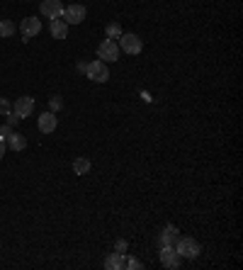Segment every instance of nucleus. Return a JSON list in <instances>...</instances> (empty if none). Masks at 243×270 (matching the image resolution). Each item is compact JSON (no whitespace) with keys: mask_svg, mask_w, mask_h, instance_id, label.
Here are the masks:
<instances>
[{"mask_svg":"<svg viewBox=\"0 0 243 270\" xmlns=\"http://www.w3.org/2000/svg\"><path fill=\"white\" fill-rule=\"evenodd\" d=\"M124 268H129V270H141V268H144V263H141V260H136V258H127V260H124Z\"/></svg>","mask_w":243,"mask_h":270,"instance_id":"obj_19","label":"nucleus"},{"mask_svg":"<svg viewBox=\"0 0 243 270\" xmlns=\"http://www.w3.org/2000/svg\"><path fill=\"white\" fill-rule=\"evenodd\" d=\"M5 144H8V146H10L13 151H25V149H27V136L20 134V132H15V129H13V134L5 139Z\"/></svg>","mask_w":243,"mask_h":270,"instance_id":"obj_11","label":"nucleus"},{"mask_svg":"<svg viewBox=\"0 0 243 270\" xmlns=\"http://www.w3.org/2000/svg\"><path fill=\"white\" fill-rule=\"evenodd\" d=\"M8 112H13V102L8 97H0V115H8Z\"/></svg>","mask_w":243,"mask_h":270,"instance_id":"obj_20","label":"nucleus"},{"mask_svg":"<svg viewBox=\"0 0 243 270\" xmlns=\"http://www.w3.org/2000/svg\"><path fill=\"white\" fill-rule=\"evenodd\" d=\"M56 127H58V120H56L54 112H44V115H39V132L41 134H54Z\"/></svg>","mask_w":243,"mask_h":270,"instance_id":"obj_10","label":"nucleus"},{"mask_svg":"<svg viewBox=\"0 0 243 270\" xmlns=\"http://www.w3.org/2000/svg\"><path fill=\"white\" fill-rule=\"evenodd\" d=\"M177 236H180L177 227H165V229H163V234L158 236V243H161V246H175Z\"/></svg>","mask_w":243,"mask_h":270,"instance_id":"obj_12","label":"nucleus"},{"mask_svg":"<svg viewBox=\"0 0 243 270\" xmlns=\"http://www.w3.org/2000/svg\"><path fill=\"white\" fill-rule=\"evenodd\" d=\"M39 13L46 17V20H58L64 15V3L61 0H41Z\"/></svg>","mask_w":243,"mask_h":270,"instance_id":"obj_5","label":"nucleus"},{"mask_svg":"<svg viewBox=\"0 0 243 270\" xmlns=\"http://www.w3.org/2000/svg\"><path fill=\"white\" fill-rule=\"evenodd\" d=\"M10 134H13V127H10V124H3V127H0V139L5 141Z\"/></svg>","mask_w":243,"mask_h":270,"instance_id":"obj_22","label":"nucleus"},{"mask_svg":"<svg viewBox=\"0 0 243 270\" xmlns=\"http://www.w3.org/2000/svg\"><path fill=\"white\" fill-rule=\"evenodd\" d=\"M127 248H129V246H127V241H124V239H117V243H114V251H117V253H122V256H127Z\"/></svg>","mask_w":243,"mask_h":270,"instance_id":"obj_21","label":"nucleus"},{"mask_svg":"<svg viewBox=\"0 0 243 270\" xmlns=\"http://www.w3.org/2000/svg\"><path fill=\"white\" fill-rule=\"evenodd\" d=\"M90 168H93V163L88 161V158H76V161H73V173H76V176H88Z\"/></svg>","mask_w":243,"mask_h":270,"instance_id":"obj_15","label":"nucleus"},{"mask_svg":"<svg viewBox=\"0 0 243 270\" xmlns=\"http://www.w3.org/2000/svg\"><path fill=\"white\" fill-rule=\"evenodd\" d=\"M177 251V256L180 258H188V260H195V258L202 253V248H200V243L195 241L192 236H177L175 246H173Z\"/></svg>","mask_w":243,"mask_h":270,"instance_id":"obj_1","label":"nucleus"},{"mask_svg":"<svg viewBox=\"0 0 243 270\" xmlns=\"http://www.w3.org/2000/svg\"><path fill=\"white\" fill-rule=\"evenodd\" d=\"M119 46L122 51H127V54H141V49H144V41L139 39L136 34H122L119 37Z\"/></svg>","mask_w":243,"mask_h":270,"instance_id":"obj_6","label":"nucleus"},{"mask_svg":"<svg viewBox=\"0 0 243 270\" xmlns=\"http://www.w3.org/2000/svg\"><path fill=\"white\" fill-rule=\"evenodd\" d=\"M49 32H51V37L54 39H66L68 34V25L58 17V20H51V25H49Z\"/></svg>","mask_w":243,"mask_h":270,"instance_id":"obj_13","label":"nucleus"},{"mask_svg":"<svg viewBox=\"0 0 243 270\" xmlns=\"http://www.w3.org/2000/svg\"><path fill=\"white\" fill-rule=\"evenodd\" d=\"M105 34H107V39H119L122 37V25L119 22H109L107 27H105Z\"/></svg>","mask_w":243,"mask_h":270,"instance_id":"obj_16","label":"nucleus"},{"mask_svg":"<svg viewBox=\"0 0 243 270\" xmlns=\"http://www.w3.org/2000/svg\"><path fill=\"white\" fill-rule=\"evenodd\" d=\"M124 260H127V258L114 251L112 256H107V260H105V268H107V270H122V268H124Z\"/></svg>","mask_w":243,"mask_h":270,"instance_id":"obj_14","label":"nucleus"},{"mask_svg":"<svg viewBox=\"0 0 243 270\" xmlns=\"http://www.w3.org/2000/svg\"><path fill=\"white\" fill-rule=\"evenodd\" d=\"M180 260H183V258L177 256V251L173 248V246H161V263H163V268L175 270V268H180Z\"/></svg>","mask_w":243,"mask_h":270,"instance_id":"obj_8","label":"nucleus"},{"mask_svg":"<svg viewBox=\"0 0 243 270\" xmlns=\"http://www.w3.org/2000/svg\"><path fill=\"white\" fill-rule=\"evenodd\" d=\"M20 32H22L25 41L32 39V37H37L41 32V20H37V17H25L22 25H20Z\"/></svg>","mask_w":243,"mask_h":270,"instance_id":"obj_9","label":"nucleus"},{"mask_svg":"<svg viewBox=\"0 0 243 270\" xmlns=\"http://www.w3.org/2000/svg\"><path fill=\"white\" fill-rule=\"evenodd\" d=\"M13 112L20 117V120H25L29 117L32 112H34V97H29V95H22V97H17L13 105Z\"/></svg>","mask_w":243,"mask_h":270,"instance_id":"obj_7","label":"nucleus"},{"mask_svg":"<svg viewBox=\"0 0 243 270\" xmlns=\"http://www.w3.org/2000/svg\"><path fill=\"white\" fill-rule=\"evenodd\" d=\"M5 117H8V124H10V127H15V124H17V122H20V117H17V115H15V112H8V115H5Z\"/></svg>","mask_w":243,"mask_h":270,"instance_id":"obj_23","label":"nucleus"},{"mask_svg":"<svg viewBox=\"0 0 243 270\" xmlns=\"http://www.w3.org/2000/svg\"><path fill=\"white\" fill-rule=\"evenodd\" d=\"M85 68H88V64H85V61H78V71H81V73H85Z\"/></svg>","mask_w":243,"mask_h":270,"instance_id":"obj_25","label":"nucleus"},{"mask_svg":"<svg viewBox=\"0 0 243 270\" xmlns=\"http://www.w3.org/2000/svg\"><path fill=\"white\" fill-rule=\"evenodd\" d=\"M49 107H51V110H49V112H54V115H56L58 110L64 107V100H61L58 95H51V97H49Z\"/></svg>","mask_w":243,"mask_h":270,"instance_id":"obj_18","label":"nucleus"},{"mask_svg":"<svg viewBox=\"0 0 243 270\" xmlns=\"http://www.w3.org/2000/svg\"><path fill=\"white\" fill-rule=\"evenodd\" d=\"M97 59L100 61H117L119 59V46H117V41L114 39H105L100 46H97Z\"/></svg>","mask_w":243,"mask_h":270,"instance_id":"obj_4","label":"nucleus"},{"mask_svg":"<svg viewBox=\"0 0 243 270\" xmlns=\"http://www.w3.org/2000/svg\"><path fill=\"white\" fill-rule=\"evenodd\" d=\"M15 34V25L10 20H0V37L3 39H8V37H13Z\"/></svg>","mask_w":243,"mask_h":270,"instance_id":"obj_17","label":"nucleus"},{"mask_svg":"<svg viewBox=\"0 0 243 270\" xmlns=\"http://www.w3.org/2000/svg\"><path fill=\"white\" fill-rule=\"evenodd\" d=\"M5 151H8V144H5V141H3V139H0V158H3V156H5Z\"/></svg>","mask_w":243,"mask_h":270,"instance_id":"obj_24","label":"nucleus"},{"mask_svg":"<svg viewBox=\"0 0 243 270\" xmlns=\"http://www.w3.org/2000/svg\"><path fill=\"white\" fill-rule=\"evenodd\" d=\"M85 5H64V15H61V20L66 22V25H81L83 20H85Z\"/></svg>","mask_w":243,"mask_h":270,"instance_id":"obj_2","label":"nucleus"},{"mask_svg":"<svg viewBox=\"0 0 243 270\" xmlns=\"http://www.w3.org/2000/svg\"><path fill=\"white\" fill-rule=\"evenodd\" d=\"M85 76L95 83H105L109 78V71H107V64L105 61H90L88 68H85Z\"/></svg>","mask_w":243,"mask_h":270,"instance_id":"obj_3","label":"nucleus"}]
</instances>
